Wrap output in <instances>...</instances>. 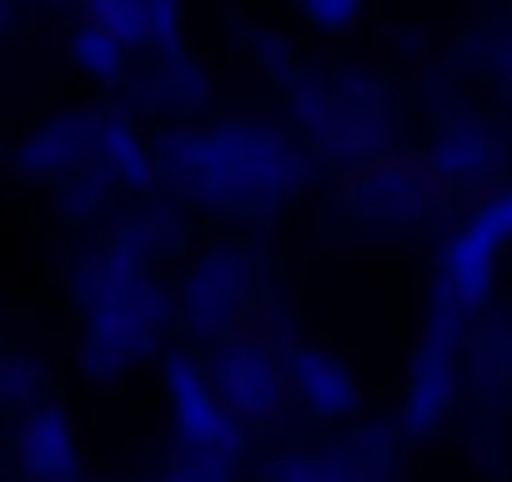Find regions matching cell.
<instances>
[{
	"label": "cell",
	"instance_id": "12",
	"mask_svg": "<svg viewBox=\"0 0 512 482\" xmlns=\"http://www.w3.org/2000/svg\"><path fill=\"white\" fill-rule=\"evenodd\" d=\"M427 181H422V171H412V166H397V161H382V166H372L357 186H352V206H357V216L367 221V226H377V231H412L422 216H427Z\"/></svg>",
	"mask_w": 512,
	"mask_h": 482
},
{
	"label": "cell",
	"instance_id": "5",
	"mask_svg": "<svg viewBox=\"0 0 512 482\" xmlns=\"http://www.w3.org/2000/svg\"><path fill=\"white\" fill-rule=\"evenodd\" d=\"M507 247H512V186H497L442 241L432 287L447 292L462 312L487 307L492 302V287H497V262H502Z\"/></svg>",
	"mask_w": 512,
	"mask_h": 482
},
{
	"label": "cell",
	"instance_id": "3",
	"mask_svg": "<svg viewBox=\"0 0 512 482\" xmlns=\"http://www.w3.org/2000/svg\"><path fill=\"white\" fill-rule=\"evenodd\" d=\"M292 111L302 131L347 161H367L392 136V91L367 66H317L312 76H292Z\"/></svg>",
	"mask_w": 512,
	"mask_h": 482
},
{
	"label": "cell",
	"instance_id": "2",
	"mask_svg": "<svg viewBox=\"0 0 512 482\" xmlns=\"http://www.w3.org/2000/svg\"><path fill=\"white\" fill-rule=\"evenodd\" d=\"M71 292L81 302V367L86 377H121L126 367H136L156 332H161V297L151 287V272L141 257L121 252L116 241L101 252H91L76 277Z\"/></svg>",
	"mask_w": 512,
	"mask_h": 482
},
{
	"label": "cell",
	"instance_id": "4",
	"mask_svg": "<svg viewBox=\"0 0 512 482\" xmlns=\"http://www.w3.org/2000/svg\"><path fill=\"white\" fill-rule=\"evenodd\" d=\"M462 332H467V312L432 287L412 362H407V387H402V432L407 437H427L447 422L452 402H457V377H462Z\"/></svg>",
	"mask_w": 512,
	"mask_h": 482
},
{
	"label": "cell",
	"instance_id": "17",
	"mask_svg": "<svg viewBox=\"0 0 512 482\" xmlns=\"http://www.w3.org/2000/svg\"><path fill=\"white\" fill-rule=\"evenodd\" d=\"M186 16V0H146V36L151 46H171Z\"/></svg>",
	"mask_w": 512,
	"mask_h": 482
},
{
	"label": "cell",
	"instance_id": "11",
	"mask_svg": "<svg viewBox=\"0 0 512 482\" xmlns=\"http://www.w3.org/2000/svg\"><path fill=\"white\" fill-rule=\"evenodd\" d=\"M16 462H21V472L31 482H71L76 467H81L71 412L56 407V402L26 407V417L16 427Z\"/></svg>",
	"mask_w": 512,
	"mask_h": 482
},
{
	"label": "cell",
	"instance_id": "18",
	"mask_svg": "<svg viewBox=\"0 0 512 482\" xmlns=\"http://www.w3.org/2000/svg\"><path fill=\"white\" fill-rule=\"evenodd\" d=\"M11 21H16V11H11V0H0V36L11 31Z\"/></svg>",
	"mask_w": 512,
	"mask_h": 482
},
{
	"label": "cell",
	"instance_id": "14",
	"mask_svg": "<svg viewBox=\"0 0 512 482\" xmlns=\"http://www.w3.org/2000/svg\"><path fill=\"white\" fill-rule=\"evenodd\" d=\"M81 21L111 31L126 46H151V36H146V0H81Z\"/></svg>",
	"mask_w": 512,
	"mask_h": 482
},
{
	"label": "cell",
	"instance_id": "1",
	"mask_svg": "<svg viewBox=\"0 0 512 482\" xmlns=\"http://www.w3.org/2000/svg\"><path fill=\"white\" fill-rule=\"evenodd\" d=\"M161 161L171 181L211 211H282L307 186L302 146L256 116L181 126L166 136Z\"/></svg>",
	"mask_w": 512,
	"mask_h": 482
},
{
	"label": "cell",
	"instance_id": "7",
	"mask_svg": "<svg viewBox=\"0 0 512 482\" xmlns=\"http://www.w3.org/2000/svg\"><path fill=\"white\" fill-rule=\"evenodd\" d=\"M206 372L216 382V397L226 402V412L241 427L272 417L287 402V367L277 362V352H267L262 342H251V337L211 342Z\"/></svg>",
	"mask_w": 512,
	"mask_h": 482
},
{
	"label": "cell",
	"instance_id": "15",
	"mask_svg": "<svg viewBox=\"0 0 512 482\" xmlns=\"http://www.w3.org/2000/svg\"><path fill=\"white\" fill-rule=\"evenodd\" d=\"M292 6L312 31H347L367 11V0H292Z\"/></svg>",
	"mask_w": 512,
	"mask_h": 482
},
{
	"label": "cell",
	"instance_id": "16",
	"mask_svg": "<svg viewBox=\"0 0 512 482\" xmlns=\"http://www.w3.org/2000/svg\"><path fill=\"white\" fill-rule=\"evenodd\" d=\"M477 61H482V71H487L497 86L512 91V21L482 31V56H477Z\"/></svg>",
	"mask_w": 512,
	"mask_h": 482
},
{
	"label": "cell",
	"instance_id": "9",
	"mask_svg": "<svg viewBox=\"0 0 512 482\" xmlns=\"http://www.w3.org/2000/svg\"><path fill=\"white\" fill-rule=\"evenodd\" d=\"M287 367V397L317 417V422H342L362 407V382L352 372V362L332 347H317V342H302L282 357Z\"/></svg>",
	"mask_w": 512,
	"mask_h": 482
},
{
	"label": "cell",
	"instance_id": "10",
	"mask_svg": "<svg viewBox=\"0 0 512 482\" xmlns=\"http://www.w3.org/2000/svg\"><path fill=\"white\" fill-rule=\"evenodd\" d=\"M502 166V141L492 131V121L482 116H447L432 131L427 146V171L442 186H487Z\"/></svg>",
	"mask_w": 512,
	"mask_h": 482
},
{
	"label": "cell",
	"instance_id": "13",
	"mask_svg": "<svg viewBox=\"0 0 512 482\" xmlns=\"http://www.w3.org/2000/svg\"><path fill=\"white\" fill-rule=\"evenodd\" d=\"M66 51H71V66H76L86 81H96V86H116V81H126L131 46L116 41L111 31H101V26H91V21H76Z\"/></svg>",
	"mask_w": 512,
	"mask_h": 482
},
{
	"label": "cell",
	"instance_id": "8",
	"mask_svg": "<svg viewBox=\"0 0 512 482\" xmlns=\"http://www.w3.org/2000/svg\"><path fill=\"white\" fill-rule=\"evenodd\" d=\"M246 292H251L246 257L231 252V247H216V252L196 257L191 272L181 277V317H186L191 332L226 342V332L246 312Z\"/></svg>",
	"mask_w": 512,
	"mask_h": 482
},
{
	"label": "cell",
	"instance_id": "6",
	"mask_svg": "<svg viewBox=\"0 0 512 482\" xmlns=\"http://www.w3.org/2000/svg\"><path fill=\"white\" fill-rule=\"evenodd\" d=\"M161 382H166V402H171V427L181 447L196 452H241V422L226 412V402L216 397V382L206 372V362H196L191 352H171L161 362Z\"/></svg>",
	"mask_w": 512,
	"mask_h": 482
}]
</instances>
